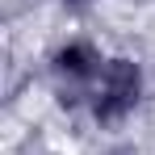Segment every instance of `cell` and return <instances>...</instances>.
<instances>
[{
    "label": "cell",
    "instance_id": "6da1fadb",
    "mask_svg": "<svg viewBox=\"0 0 155 155\" xmlns=\"http://www.w3.org/2000/svg\"><path fill=\"white\" fill-rule=\"evenodd\" d=\"M138 101H143V67L134 59H126V54L105 59L101 76L92 84V97H88L92 117L101 126H117L138 109Z\"/></svg>",
    "mask_w": 155,
    "mask_h": 155
},
{
    "label": "cell",
    "instance_id": "7a4b0ae2",
    "mask_svg": "<svg viewBox=\"0 0 155 155\" xmlns=\"http://www.w3.org/2000/svg\"><path fill=\"white\" fill-rule=\"evenodd\" d=\"M105 59L97 51V42H88V38H76V42H67V46H59L51 59V71L59 80V92H63V101H67V92H84V97H92V84L101 76Z\"/></svg>",
    "mask_w": 155,
    "mask_h": 155
},
{
    "label": "cell",
    "instance_id": "3957f363",
    "mask_svg": "<svg viewBox=\"0 0 155 155\" xmlns=\"http://www.w3.org/2000/svg\"><path fill=\"white\" fill-rule=\"evenodd\" d=\"M67 4H88V0H67Z\"/></svg>",
    "mask_w": 155,
    "mask_h": 155
}]
</instances>
